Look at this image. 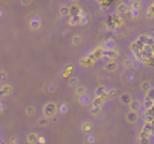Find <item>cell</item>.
Masks as SVG:
<instances>
[{"label":"cell","instance_id":"cell-3","mask_svg":"<svg viewBox=\"0 0 154 144\" xmlns=\"http://www.w3.org/2000/svg\"><path fill=\"white\" fill-rule=\"evenodd\" d=\"M38 135L35 133H31L29 134L28 136H26V142H28L29 144H36L37 142H38Z\"/></svg>","mask_w":154,"mask_h":144},{"label":"cell","instance_id":"cell-10","mask_svg":"<svg viewBox=\"0 0 154 144\" xmlns=\"http://www.w3.org/2000/svg\"><path fill=\"white\" fill-rule=\"evenodd\" d=\"M48 124H49V120H48L47 117L43 116L42 118H40L38 120V125H39V126H47Z\"/></svg>","mask_w":154,"mask_h":144},{"label":"cell","instance_id":"cell-4","mask_svg":"<svg viewBox=\"0 0 154 144\" xmlns=\"http://www.w3.org/2000/svg\"><path fill=\"white\" fill-rule=\"evenodd\" d=\"M137 119H138V116H137L136 112L131 110V112H129L128 114H127V120L130 123H135L137 121Z\"/></svg>","mask_w":154,"mask_h":144},{"label":"cell","instance_id":"cell-5","mask_svg":"<svg viewBox=\"0 0 154 144\" xmlns=\"http://www.w3.org/2000/svg\"><path fill=\"white\" fill-rule=\"evenodd\" d=\"M130 110H133V112H138L139 110H140V102L137 101V100H131L130 103Z\"/></svg>","mask_w":154,"mask_h":144},{"label":"cell","instance_id":"cell-12","mask_svg":"<svg viewBox=\"0 0 154 144\" xmlns=\"http://www.w3.org/2000/svg\"><path fill=\"white\" fill-rule=\"evenodd\" d=\"M33 0H20V4L23 5V7H28L32 3Z\"/></svg>","mask_w":154,"mask_h":144},{"label":"cell","instance_id":"cell-9","mask_svg":"<svg viewBox=\"0 0 154 144\" xmlns=\"http://www.w3.org/2000/svg\"><path fill=\"white\" fill-rule=\"evenodd\" d=\"M106 70H109V72H114V70H117V64L114 63V62H110L106 65Z\"/></svg>","mask_w":154,"mask_h":144},{"label":"cell","instance_id":"cell-14","mask_svg":"<svg viewBox=\"0 0 154 144\" xmlns=\"http://www.w3.org/2000/svg\"><path fill=\"white\" fill-rule=\"evenodd\" d=\"M38 142H39V143H45V138H43V137H39L38 138Z\"/></svg>","mask_w":154,"mask_h":144},{"label":"cell","instance_id":"cell-6","mask_svg":"<svg viewBox=\"0 0 154 144\" xmlns=\"http://www.w3.org/2000/svg\"><path fill=\"white\" fill-rule=\"evenodd\" d=\"M120 102L124 104H129L131 102V96L129 94H124L120 96Z\"/></svg>","mask_w":154,"mask_h":144},{"label":"cell","instance_id":"cell-8","mask_svg":"<svg viewBox=\"0 0 154 144\" xmlns=\"http://www.w3.org/2000/svg\"><path fill=\"white\" fill-rule=\"evenodd\" d=\"M8 78H9V75L5 70H0V83H5L7 82Z\"/></svg>","mask_w":154,"mask_h":144},{"label":"cell","instance_id":"cell-11","mask_svg":"<svg viewBox=\"0 0 154 144\" xmlns=\"http://www.w3.org/2000/svg\"><path fill=\"white\" fill-rule=\"evenodd\" d=\"M82 129H84V131H86V133H90L91 129H92V125H91L90 123H85L84 126H82Z\"/></svg>","mask_w":154,"mask_h":144},{"label":"cell","instance_id":"cell-13","mask_svg":"<svg viewBox=\"0 0 154 144\" xmlns=\"http://www.w3.org/2000/svg\"><path fill=\"white\" fill-rule=\"evenodd\" d=\"M150 88H151V87H150V83L149 82H143V91H149Z\"/></svg>","mask_w":154,"mask_h":144},{"label":"cell","instance_id":"cell-7","mask_svg":"<svg viewBox=\"0 0 154 144\" xmlns=\"http://www.w3.org/2000/svg\"><path fill=\"white\" fill-rule=\"evenodd\" d=\"M26 114L28 115V116H34L35 114H36V108H35V106H28V107L26 108Z\"/></svg>","mask_w":154,"mask_h":144},{"label":"cell","instance_id":"cell-2","mask_svg":"<svg viewBox=\"0 0 154 144\" xmlns=\"http://www.w3.org/2000/svg\"><path fill=\"white\" fill-rule=\"evenodd\" d=\"M13 86L9 83L5 82L0 84V97L1 98H7L10 97L13 93Z\"/></svg>","mask_w":154,"mask_h":144},{"label":"cell","instance_id":"cell-1","mask_svg":"<svg viewBox=\"0 0 154 144\" xmlns=\"http://www.w3.org/2000/svg\"><path fill=\"white\" fill-rule=\"evenodd\" d=\"M42 112H43V116L47 117V118H51V117L55 116L56 112H57V106L53 102H49V103H47L43 106Z\"/></svg>","mask_w":154,"mask_h":144}]
</instances>
